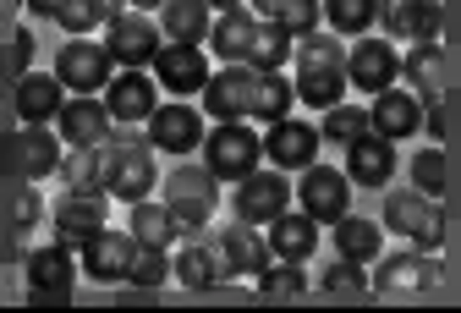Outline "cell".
Here are the masks:
<instances>
[{"instance_id":"cell-16","label":"cell","mask_w":461,"mask_h":313,"mask_svg":"<svg viewBox=\"0 0 461 313\" xmlns=\"http://www.w3.org/2000/svg\"><path fill=\"white\" fill-rule=\"evenodd\" d=\"M50 220H55V242H67L72 253L104 231V193H61L50 204Z\"/></svg>"},{"instance_id":"cell-18","label":"cell","mask_w":461,"mask_h":313,"mask_svg":"<svg viewBox=\"0 0 461 313\" xmlns=\"http://www.w3.org/2000/svg\"><path fill=\"white\" fill-rule=\"evenodd\" d=\"M55 133H61V143H72V149H99V143H110V110H104V99L72 94V99L61 105V115H55Z\"/></svg>"},{"instance_id":"cell-17","label":"cell","mask_w":461,"mask_h":313,"mask_svg":"<svg viewBox=\"0 0 461 313\" xmlns=\"http://www.w3.org/2000/svg\"><path fill=\"white\" fill-rule=\"evenodd\" d=\"M149 149H165V154H193L203 149V115L182 99H170L149 115Z\"/></svg>"},{"instance_id":"cell-50","label":"cell","mask_w":461,"mask_h":313,"mask_svg":"<svg viewBox=\"0 0 461 313\" xmlns=\"http://www.w3.org/2000/svg\"><path fill=\"white\" fill-rule=\"evenodd\" d=\"M127 6H138V12H149V6H165V0H127Z\"/></svg>"},{"instance_id":"cell-32","label":"cell","mask_w":461,"mask_h":313,"mask_svg":"<svg viewBox=\"0 0 461 313\" xmlns=\"http://www.w3.org/2000/svg\"><path fill=\"white\" fill-rule=\"evenodd\" d=\"M401 78L412 83V94L423 105L439 99V39H418L407 55H401Z\"/></svg>"},{"instance_id":"cell-23","label":"cell","mask_w":461,"mask_h":313,"mask_svg":"<svg viewBox=\"0 0 461 313\" xmlns=\"http://www.w3.org/2000/svg\"><path fill=\"white\" fill-rule=\"evenodd\" d=\"M368 121H374V133L379 138H412L418 127H423V99L412 94V88H384V94H374V105H368Z\"/></svg>"},{"instance_id":"cell-15","label":"cell","mask_w":461,"mask_h":313,"mask_svg":"<svg viewBox=\"0 0 461 313\" xmlns=\"http://www.w3.org/2000/svg\"><path fill=\"white\" fill-rule=\"evenodd\" d=\"M104 110H110V121H149L159 110V83L143 67H122L104 83Z\"/></svg>"},{"instance_id":"cell-47","label":"cell","mask_w":461,"mask_h":313,"mask_svg":"<svg viewBox=\"0 0 461 313\" xmlns=\"http://www.w3.org/2000/svg\"><path fill=\"white\" fill-rule=\"evenodd\" d=\"M439 33H461V0H450V6H445V28Z\"/></svg>"},{"instance_id":"cell-44","label":"cell","mask_w":461,"mask_h":313,"mask_svg":"<svg viewBox=\"0 0 461 313\" xmlns=\"http://www.w3.org/2000/svg\"><path fill=\"white\" fill-rule=\"evenodd\" d=\"M330 297H363L368 291V275L357 270V259H340V264H330L324 270V281H319Z\"/></svg>"},{"instance_id":"cell-13","label":"cell","mask_w":461,"mask_h":313,"mask_svg":"<svg viewBox=\"0 0 461 313\" xmlns=\"http://www.w3.org/2000/svg\"><path fill=\"white\" fill-rule=\"evenodd\" d=\"M77 264H83V275L88 281H104V286H115V281H127V270H132V253H138V236L132 231H99V236H88L83 247H77Z\"/></svg>"},{"instance_id":"cell-10","label":"cell","mask_w":461,"mask_h":313,"mask_svg":"<svg viewBox=\"0 0 461 313\" xmlns=\"http://www.w3.org/2000/svg\"><path fill=\"white\" fill-rule=\"evenodd\" d=\"M280 209H292V181H285V170H248L237 181V220L248 226H269Z\"/></svg>"},{"instance_id":"cell-34","label":"cell","mask_w":461,"mask_h":313,"mask_svg":"<svg viewBox=\"0 0 461 313\" xmlns=\"http://www.w3.org/2000/svg\"><path fill=\"white\" fill-rule=\"evenodd\" d=\"M253 6H258V17L280 23L292 39H303L324 23V0H253Z\"/></svg>"},{"instance_id":"cell-11","label":"cell","mask_w":461,"mask_h":313,"mask_svg":"<svg viewBox=\"0 0 461 313\" xmlns=\"http://www.w3.org/2000/svg\"><path fill=\"white\" fill-rule=\"evenodd\" d=\"M297 198H303V209H308L313 220L335 226V220L346 215V204H352V176L313 160V165L303 170V181H297Z\"/></svg>"},{"instance_id":"cell-20","label":"cell","mask_w":461,"mask_h":313,"mask_svg":"<svg viewBox=\"0 0 461 313\" xmlns=\"http://www.w3.org/2000/svg\"><path fill=\"white\" fill-rule=\"evenodd\" d=\"M214 247L225 253L230 275H253V281H258V275L275 264V253H269V236H258V226H248V220H237V226H220Z\"/></svg>"},{"instance_id":"cell-46","label":"cell","mask_w":461,"mask_h":313,"mask_svg":"<svg viewBox=\"0 0 461 313\" xmlns=\"http://www.w3.org/2000/svg\"><path fill=\"white\" fill-rule=\"evenodd\" d=\"M28 50H33V39H28V33H17V39H12V60H17V72H28Z\"/></svg>"},{"instance_id":"cell-30","label":"cell","mask_w":461,"mask_h":313,"mask_svg":"<svg viewBox=\"0 0 461 313\" xmlns=\"http://www.w3.org/2000/svg\"><path fill=\"white\" fill-rule=\"evenodd\" d=\"M209 6L203 0H165L159 6V33L170 39V44H203L209 39Z\"/></svg>"},{"instance_id":"cell-5","label":"cell","mask_w":461,"mask_h":313,"mask_svg":"<svg viewBox=\"0 0 461 313\" xmlns=\"http://www.w3.org/2000/svg\"><path fill=\"white\" fill-rule=\"evenodd\" d=\"M258 67L248 60H230L225 72H209L203 83V115L214 121H253V99H258Z\"/></svg>"},{"instance_id":"cell-14","label":"cell","mask_w":461,"mask_h":313,"mask_svg":"<svg viewBox=\"0 0 461 313\" xmlns=\"http://www.w3.org/2000/svg\"><path fill=\"white\" fill-rule=\"evenodd\" d=\"M154 83L165 94H203V83H209V55L198 44H170L165 39L154 50Z\"/></svg>"},{"instance_id":"cell-4","label":"cell","mask_w":461,"mask_h":313,"mask_svg":"<svg viewBox=\"0 0 461 313\" xmlns=\"http://www.w3.org/2000/svg\"><path fill=\"white\" fill-rule=\"evenodd\" d=\"M384 226L401 231V236H412L423 253H439V242H445V220H439V198L418 193V187H401V193L384 198Z\"/></svg>"},{"instance_id":"cell-2","label":"cell","mask_w":461,"mask_h":313,"mask_svg":"<svg viewBox=\"0 0 461 313\" xmlns=\"http://www.w3.org/2000/svg\"><path fill=\"white\" fill-rule=\"evenodd\" d=\"M154 154L149 143H99V187L104 198H122V204H138L154 193Z\"/></svg>"},{"instance_id":"cell-9","label":"cell","mask_w":461,"mask_h":313,"mask_svg":"<svg viewBox=\"0 0 461 313\" xmlns=\"http://www.w3.org/2000/svg\"><path fill=\"white\" fill-rule=\"evenodd\" d=\"M55 78H61L72 94H104V83L115 78V60L94 39H67V50L55 55Z\"/></svg>"},{"instance_id":"cell-21","label":"cell","mask_w":461,"mask_h":313,"mask_svg":"<svg viewBox=\"0 0 461 313\" xmlns=\"http://www.w3.org/2000/svg\"><path fill=\"white\" fill-rule=\"evenodd\" d=\"M77 281V259L67 242H50V247H28V291L33 297H67Z\"/></svg>"},{"instance_id":"cell-40","label":"cell","mask_w":461,"mask_h":313,"mask_svg":"<svg viewBox=\"0 0 461 313\" xmlns=\"http://www.w3.org/2000/svg\"><path fill=\"white\" fill-rule=\"evenodd\" d=\"M61 181H67V193H104L99 187V149L61 154Z\"/></svg>"},{"instance_id":"cell-39","label":"cell","mask_w":461,"mask_h":313,"mask_svg":"<svg viewBox=\"0 0 461 313\" xmlns=\"http://www.w3.org/2000/svg\"><path fill=\"white\" fill-rule=\"evenodd\" d=\"M319 133H324V138H335V143H357L363 133H374V121H368V110H363V105H346V99H340V105H330V110H324V127H319Z\"/></svg>"},{"instance_id":"cell-41","label":"cell","mask_w":461,"mask_h":313,"mask_svg":"<svg viewBox=\"0 0 461 313\" xmlns=\"http://www.w3.org/2000/svg\"><path fill=\"white\" fill-rule=\"evenodd\" d=\"M258 291H264V297H303V291H308V275H303L297 259H280V264H269V270L258 275Z\"/></svg>"},{"instance_id":"cell-33","label":"cell","mask_w":461,"mask_h":313,"mask_svg":"<svg viewBox=\"0 0 461 313\" xmlns=\"http://www.w3.org/2000/svg\"><path fill=\"white\" fill-rule=\"evenodd\" d=\"M127 231H132L143 247H170V242L182 236V226H176V215H170V204H154V198H138V204H132Z\"/></svg>"},{"instance_id":"cell-22","label":"cell","mask_w":461,"mask_h":313,"mask_svg":"<svg viewBox=\"0 0 461 313\" xmlns=\"http://www.w3.org/2000/svg\"><path fill=\"white\" fill-rule=\"evenodd\" d=\"M12 105L23 115V127H50V121L61 115V105H67V83L55 78V72H23Z\"/></svg>"},{"instance_id":"cell-35","label":"cell","mask_w":461,"mask_h":313,"mask_svg":"<svg viewBox=\"0 0 461 313\" xmlns=\"http://www.w3.org/2000/svg\"><path fill=\"white\" fill-rule=\"evenodd\" d=\"M292 50H297L292 33H285L280 23H269V17H258V39H253L248 67H258V72H285V67H292Z\"/></svg>"},{"instance_id":"cell-38","label":"cell","mask_w":461,"mask_h":313,"mask_svg":"<svg viewBox=\"0 0 461 313\" xmlns=\"http://www.w3.org/2000/svg\"><path fill=\"white\" fill-rule=\"evenodd\" d=\"M324 23H330L335 33L363 39V33L379 23V0H324Z\"/></svg>"},{"instance_id":"cell-31","label":"cell","mask_w":461,"mask_h":313,"mask_svg":"<svg viewBox=\"0 0 461 313\" xmlns=\"http://www.w3.org/2000/svg\"><path fill=\"white\" fill-rule=\"evenodd\" d=\"M379 247H384V226H379V220H363V215H352V209L335 220V253H340V259L368 264V259H379Z\"/></svg>"},{"instance_id":"cell-19","label":"cell","mask_w":461,"mask_h":313,"mask_svg":"<svg viewBox=\"0 0 461 313\" xmlns=\"http://www.w3.org/2000/svg\"><path fill=\"white\" fill-rule=\"evenodd\" d=\"M379 23L390 39H439L445 28V0H379Z\"/></svg>"},{"instance_id":"cell-48","label":"cell","mask_w":461,"mask_h":313,"mask_svg":"<svg viewBox=\"0 0 461 313\" xmlns=\"http://www.w3.org/2000/svg\"><path fill=\"white\" fill-rule=\"evenodd\" d=\"M23 6H28L33 17H55V6H61V0H23Z\"/></svg>"},{"instance_id":"cell-37","label":"cell","mask_w":461,"mask_h":313,"mask_svg":"<svg viewBox=\"0 0 461 313\" xmlns=\"http://www.w3.org/2000/svg\"><path fill=\"white\" fill-rule=\"evenodd\" d=\"M110 17H115V0H61V6H55V23H61L72 39H88Z\"/></svg>"},{"instance_id":"cell-25","label":"cell","mask_w":461,"mask_h":313,"mask_svg":"<svg viewBox=\"0 0 461 313\" xmlns=\"http://www.w3.org/2000/svg\"><path fill=\"white\" fill-rule=\"evenodd\" d=\"M313 247H319V220L308 209H280L269 220V253L275 259H313Z\"/></svg>"},{"instance_id":"cell-12","label":"cell","mask_w":461,"mask_h":313,"mask_svg":"<svg viewBox=\"0 0 461 313\" xmlns=\"http://www.w3.org/2000/svg\"><path fill=\"white\" fill-rule=\"evenodd\" d=\"M319 143H324L319 127L285 115V121H269V133H264V160H269L275 170H308V165L319 160Z\"/></svg>"},{"instance_id":"cell-8","label":"cell","mask_w":461,"mask_h":313,"mask_svg":"<svg viewBox=\"0 0 461 313\" xmlns=\"http://www.w3.org/2000/svg\"><path fill=\"white\" fill-rule=\"evenodd\" d=\"M395 78H401V50L390 39L363 33L352 50H346V83H352V88L384 94V88H395Z\"/></svg>"},{"instance_id":"cell-28","label":"cell","mask_w":461,"mask_h":313,"mask_svg":"<svg viewBox=\"0 0 461 313\" xmlns=\"http://www.w3.org/2000/svg\"><path fill=\"white\" fill-rule=\"evenodd\" d=\"M253 39H258V17H253L248 6L220 12L214 28H209V44H214L220 60H248V55H253Z\"/></svg>"},{"instance_id":"cell-26","label":"cell","mask_w":461,"mask_h":313,"mask_svg":"<svg viewBox=\"0 0 461 313\" xmlns=\"http://www.w3.org/2000/svg\"><path fill=\"white\" fill-rule=\"evenodd\" d=\"M434 281H439V264H434V253H390L384 264H379V291H434Z\"/></svg>"},{"instance_id":"cell-29","label":"cell","mask_w":461,"mask_h":313,"mask_svg":"<svg viewBox=\"0 0 461 313\" xmlns=\"http://www.w3.org/2000/svg\"><path fill=\"white\" fill-rule=\"evenodd\" d=\"M50 170H61V133L50 127H23L17 133V176L23 181H39Z\"/></svg>"},{"instance_id":"cell-42","label":"cell","mask_w":461,"mask_h":313,"mask_svg":"<svg viewBox=\"0 0 461 313\" xmlns=\"http://www.w3.org/2000/svg\"><path fill=\"white\" fill-rule=\"evenodd\" d=\"M165 275H170V247H143V242H138V253H132V270H127V281L149 291V286H159Z\"/></svg>"},{"instance_id":"cell-36","label":"cell","mask_w":461,"mask_h":313,"mask_svg":"<svg viewBox=\"0 0 461 313\" xmlns=\"http://www.w3.org/2000/svg\"><path fill=\"white\" fill-rule=\"evenodd\" d=\"M292 99H297V83L285 78V72H264L258 78V99H253V121H285L292 115Z\"/></svg>"},{"instance_id":"cell-7","label":"cell","mask_w":461,"mask_h":313,"mask_svg":"<svg viewBox=\"0 0 461 313\" xmlns=\"http://www.w3.org/2000/svg\"><path fill=\"white\" fill-rule=\"evenodd\" d=\"M165 204H170V215H176L182 236H198V231L214 220V170H209V165H203V170L182 165L176 176H170Z\"/></svg>"},{"instance_id":"cell-1","label":"cell","mask_w":461,"mask_h":313,"mask_svg":"<svg viewBox=\"0 0 461 313\" xmlns=\"http://www.w3.org/2000/svg\"><path fill=\"white\" fill-rule=\"evenodd\" d=\"M292 60H297V78L292 83H297L303 105H313V110L340 105V94H346V44H340V33H324V28L303 33L297 50H292Z\"/></svg>"},{"instance_id":"cell-3","label":"cell","mask_w":461,"mask_h":313,"mask_svg":"<svg viewBox=\"0 0 461 313\" xmlns=\"http://www.w3.org/2000/svg\"><path fill=\"white\" fill-rule=\"evenodd\" d=\"M264 160V138L248 121H214V133H203V165L214 170V181H242L248 170H258Z\"/></svg>"},{"instance_id":"cell-49","label":"cell","mask_w":461,"mask_h":313,"mask_svg":"<svg viewBox=\"0 0 461 313\" xmlns=\"http://www.w3.org/2000/svg\"><path fill=\"white\" fill-rule=\"evenodd\" d=\"M203 6H220V12H230V6H242V0H203Z\"/></svg>"},{"instance_id":"cell-45","label":"cell","mask_w":461,"mask_h":313,"mask_svg":"<svg viewBox=\"0 0 461 313\" xmlns=\"http://www.w3.org/2000/svg\"><path fill=\"white\" fill-rule=\"evenodd\" d=\"M0 176H17V138L0 133Z\"/></svg>"},{"instance_id":"cell-27","label":"cell","mask_w":461,"mask_h":313,"mask_svg":"<svg viewBox=\"0 0 461 313\" xmlns=\"http://www.w3.org/2000/svg\"><path fill=\"white\" fill-rule=\"evenodd\" d=\"M170 275H176L182 286H193V291H209V286H220L230 275V264H225V253L214 242H187L176 253V264H170Z\"/></svg>"},{"instance_id":"cell-24","label":"cell","mask_w":461,"mask_h":313,"mask_svg":"<svg viewBox=\"0 0 461 313\" xmlns=\"http://www.w3.org/2000/svg\"><path fill=\"white\" fill-rule=\"evenodd\" d=\"M346 176L357 187H384L395 176V143L379 133H363L357 143H346Z\"/></svg>"},{"instance_id":"cell-43","label":"cell","mask_w":461,"mask_h":313,"mask_svg":"<svg viewBox=\"0 0 461 313\" xmlns=\"http://www.w3.org/2000/svg\"><path fill=\"white\" fill-rule=\"evenodd\" d=\"M445 149L434 143V149H418V160H412V181H418V193H429V198H439L445 193Z\"/></svg>"},{"instance_id":"cell-6","label":"cell","mask_w":461,"mask_h":313,"mask_svg":"<svg viewBox=\"0 0 461 313\" xmlns=\"http://www.w3.org/2000/svg\"><path fill=\"white\" fill-rule=\"evenodd\" d=\"M159 44H165V33L149 12H115L104 23V50H110L115 67H154Z\"/></svg>"}]
</instances>
